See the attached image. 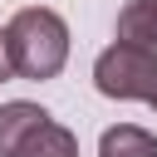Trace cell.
Masks as SVG:
<instances>
[{"label": "cell", "mask_w": 157, "mask_h": 157, "mask_svg": "<svg viewBox=\"0 0 157 157\" xmlns=\"http://www.w3.org/2000/svg\"><path fill=\"white\" fill-rule=\"evenodd\" d=\"M5 49H10L15 78H34V83L59 78L69 64V25L49 5H25L5 25Z\"/></svg>", "instance_id": "cell-1"}, {"label": "cell", "mask_w": 157, "mask_h": 157, "mask_svg": "<svg viewBox=\"0 0 157 157\" xmlns=\"http://www.w3.org/2000/svg\"><path fill=\"white\" fill-rule=\"evenodd\" d=\"M93 88L103 98L123 103H147L157 113V49H132V44H108L93 59Z\"/></svg>", "instance_id": "cell-2"}, {"label": "cell", "mask_w": 157, "mask_h": 157, "mask_svg": "<svg viewBox=\"0 0 157 157\" xmlns=\"http://www.w3.org/2000/svg\"><path fill=\"white\" fill-rule=\"evenodd\" d=\"M44 123H49V113H44L39 103H25V98L0 103V157H15Z\"/></svg>", "instance_id": "cell-3"}, {"label": "cell", "mask_w": 157, "mask_h": 157, "mask_svg": "<svg viewBox=\"0 0 157 157\" xmlns=\"http://www.w3.org/2000/svg\"><path fill=\"white\" fill-rule=\"evenodd\" d=\"M118 44L157 49V0H128L118 10Z\"/></svg>", "instance_id": "cell-4"}, {"label": "cell", "mask_w": 157, "mask_h": 157, "mask_svg": "<svg viewBox=\"0 0 157 157\" xmlns=\"http://www.w3.org/2000/svg\"><path fill=\"white\" fill-rule=\"evenodd\" d=\"M98 157H157V137L137 123H118L98 137Z\"/></svg>", "instance_id": "cell-5"}, {"label": "cell", "mask_w": 157, "mask_h": 157, "mask_svg": "<svg viewBox=\"0 0 157 157\" xmlns=\"http://www.w3.org/2000/svg\"><path fill=\"white\" fill-rule=\"evenodd\" d=\"M15 157H78V137H74L64 123L49 118V123H44V128H39V132H34Z\"/></svg>", "instance_id": "cell-6"}, {"label": "cell", "mask_w": 157, "mask_h": 157, "mask_svg": "<svg viewBox=\"0 0 157 157\" xmlns=\"http://www.w3.org/2000/svg\"><path fill=\"white\" fill-rule=\"evenodd\" d=\"M5 78H15V69H10V49H5V29H0V83Z\"/></svg>", "instance_id": "cell-7"}]
</instances>
